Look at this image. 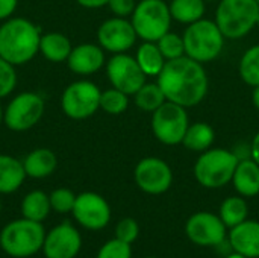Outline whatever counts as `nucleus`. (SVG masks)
Listing matches in <instances>:
<instances>
[{
	"instance_id": "obj_10",
	"label": "nucleus",
	"mask_w": 259,
	"mask_h": 258,
	"mask_svg": "<svg viewBox=\"0 0 259 258\" xmlns=\"http://www.w3.org/2000/svg\"><path fill=\"white\" fill-rule=\"evenodd\" d=\"M46 109L44 99L33 91H23L11 99L3 113V123L14 132L32 129L42 119Z\"/></svg>"
},
{
	"instance_id": "obj_22",
	"label": "nucleus",
	"mask_w": 259,
	"mask_h": 258,
	"mask_svg": "<svg viewBox=\"0 0 259 258\" xmlns=\"http://www.w3.org/2000/svg\"><path fill=\"white\" fill-rule=\"evenodd\" d=\"M71 49L70 38L61 32L42 33L39 38V53L50 62H67Z\"/></svg>"
},
{
	"instance_id": "obj_19",
	"label": "nucleus",
	"mask_w": 259,
	"mask_h": 258,
	"mask_svg": "<svg viewBox=\"0 0 259 258\" xmlns=\"http://www.w3.org/2000/svg\"><path fill=\"white\" fill-rule=\"evenodd\" d=\"M23 167L26 172V176L33 179H42L50 176L56 167H58V158L53 151L47 148H38L30 151L24 160Z\"/></svg>"
},
{
	"instance_id": "obj_7",
	"label": "nucleus",
	"mask_w": 259,
	"mask_h": 258,
	"mask_svg": "<svg viewBox=\"0 0 259 258\" xmlns=\"http://www.w3.org/2000/svg\"><path fill=\"white\" fill-rule=\"evenodd\" d=\"M131 21L138 38L156 43L170 30L173 18L164 0H141L137 3Z\"/></svg>"
},
{
	"instance_id": "obj_34",
	"label": "nucleus",
	"mask_w": 259,
	"mask_h": 258,
	"mask_svg": "<svg viewBox=\"0 0 259 258\" xmlns=\"http://www.w3.org/2000/svg\"><path fill=\"white\" fill-rule=\"evenodd\" d=\"M97 258H132V249L129 243L112 239L99 249Z\"/></svg>"
},
{
	"instance_id": "obj_20",
	"label": "nucleus",
	"mask_w": 259,
	"mask_h": 258,
	"mask_svg": "<svg viewBox=\"0 0 259 258\" xmlns=\"http://www.w3.org/2000/svg\"><path fill=\"white\" fill-rule=\"evenodd\" d=\"M232 184L243 198H253L259 195L258 163H255L252 158L238 161L235 173L232 176Z\"/></svg>"
},
{
	"instance_id": "obj_25",
	"label": "nucleus",
	"mask_w": 259,
	"mask_h": 258,
	"mask_svg": "<svg viewBox=\"0 0 259 258\" xmlns=\"http://www.w3.org/2000/svg\"><path fill=\"white\" fill-rule=\"evenodd\" d=\"M135 59L146 76H158L165 64V58L162 56L156 43L143 41L138 47Z\"/></svg>"
},
{
	"instance_id": "obj_3",
	"label": "nucleus",
	"mask_w": 259,
	"mask_h": 258,
	"mask_svg": "<svg viewBox=\"0 0 259 258\" xmlns=\"http://www.w3.org/2000/svg\"><path fill=\"white\" fill-rule=\"evenodd\" d=\"M46 230L41 222L26 217L12 220L0 231V248L12 258H29L42 249Z\"/></svg>"
},
{
	"instance_id": "obj_30",
	"label": "nucleus",
	"mask_w": 259,
	"mask_h": 258,
	"mask_svg": "<svg viewBox=\"0 0 259 258\" xmlns=\"http://www.w3.org/2000/svg\"><path fill=\"white\" fill-rule=\"evenodd\" d=\"M127 106H129V94H126L114 87L102 91L100 109H103L106 114L120 116L127 109Z\"/></svg>"
},
{
	"instance_id": "obj_38",
	"label": "nucleus",
	"mask_w": 259,
	"mask_h": 258,
	"mask_svg": "<svg viewBox=\"0 0 259 258\" xmlns=\"http://www.w3.org/2000/svg\"><path fill=\"white\" fill-rule=\"evenodd\" d=\"M232 152L235 154V157L238 158V161H241V160H247V158H252V154H250V144H247V143H238L237 146H234Z\"/></svg>"
},
{
	"instance_id": "obj_9",
	"label": "nucleus",
	"mask_w": 259,
	"mask_h": 258,
	"mask_svg": "<svg viewBox=\"0 0 259 258\" xmlns=\"http://www.w3.org/2000/svg\"><path fill=\"white\" fill-rule=\"evenodd\" d=\"M100 88L87 79L74 81L62 91L61 108L71 120H85L100 109Z\"/></svg>"
},
{
	"instance_id": "obj_24",
	"label": "nucleus",
	"mask_w": 259,
	"mask_h": 258,
	"mask_svg": "<svg viewBox=\"0 0 259 258\" xmlns=\"http://www.w3.org/2000/svg\"><path fill=\"white\" fill-rule=\"evenodd\" d=\"M215 140V132L214 129L205 123V122H197L188 126L182 144L193 152H205L208 149H211L212 143Z\"/></svg>"
},
{
	"instance_id": "obj_23",
	"label": "nucleus",
	"mask_w": 259,
	"mask_h": 258,
	"mask_svg": "<svg viewBox=\"0 0 259 258\" xmlns=\"http://www.w3.org/2000/svg\"><path fill=\"white\" fill-rule=\"evenodd\" d=\"M21 214L26 219L35 220V222H44L50 211H52V205H50V199L49 195L42 190H32L29 192L23 201H21Z\"/></svg>"
},
{
	"instance_id": "obj_33",
	"label": "nucleus",
	"mask_w": 259,
	"mask_h": 258,
	"mask_svg": "<svg viewBox=\"0 0 259 258\" xmlns=\"http://www.w3.org/2000/svg\"><path fill=\"white\" fill-rule=\"evenodd\" d=\"M17 87L15 65L0 56V99L8 97Z\"/></svg>"
},
{
	"instance_id": "obj_5",
	"label": "nucleus",
	"mask_w": 259,
	"mask_h": 258,
	"mask_svg": "<svg viewBox=\"0 0 259 258\" xmlns=\"http://www.w3.org/2000/svg\"><path fill=\"white\" fill-rule=\"evenodd\" d=\"M258 15L256 0H220L214 21L225 38L240 40L256 27Z\"/></svg>"
},
{
	"instance_id": "obj_8",
	"label": "nucleus",
	"mask_w": 259,
	"mask_h": 258,
	"mask_svg": "<svg viewBox=\"0 0 259 258\" xmlns=\"http://www.w3.org/2000/svg\"><path fill=\"white\" fill-rule=\"evenodd\" d=\"M190 126L187 108L165 100L152 113V132L155 138L167 146L182 144L184 135Z\"/></svg>"
},
{
	"instance_id": "obj_15",
	"label": "nucleus",
	"mask_w": 259,
	"mask_h": 258,
	"mask_svg": "<svg viewBox=\"0 0 259 258\" xmlns=\"http://www.w3.org/2000/svg\"><path fill=\"white\" fill-rule=\"evenodd\" d=\"M185 233L194 245L217 246L226 239V225L220 216L208 211H199L187 220Z\"/></svg>"
},
{
	"instance_id": "obj_13",
	"label": "nucleus",
	"mask_w": 259,
	"mask_h": 258,
	"mask_svg": "<svg viewBox=\"0 0 259 258\" xmlns=\"http://www.w3.org/2000/svg\"><path fill=\"white\" fill-rule=\"evenodd\" d=\"M71 213L74 220L90 231H100L106 228L111 220V207L108 201L94 192L77 195Z\"/></svg>"
},
{
	"instance_id": "obj_4",
	"label": "nucleus",
	"mask_w": 259,
	"mask_h": 258,
	"mask_svg": "<svg viewBox=\"0 0 259 258\" xmlns=\"http://www.w3.org/2000/svg\"><path fill=\"white\" fill-rule=\"evenodd\" d=\"M182 38L185 44V55L200 64L211 62L219 58L226 40L217 23L206 18L188 24Z\"/></svg>"
},
{
	"instance_id": "obj_18",
	"label": "nucleus",
	"mask_w": 259,
	"mask_h": 258,
	"mask_svg": "<svg viewBox=\"0 0 259 258\" xmlns=\"http://www.w3.org/2000/svg\"><path fill=\"white\" fill-rule=\"evenodd\" d=\"M229 242L234 252L246 258H259V222L244 220L243 224L231 228Z\"/></svg>"
},
{
	"instance_id": "obj_39",
	"label": "nucleus",
	"mask_w": 259,
	"mask_h": 258,
	"mask_svg": "<svg viewBox=\"0 0 259 258\" xmlns=\"http://www.w3.org/2000/svg\"><path fill=\"white\" fill-rule=\"evenodd\" d=\"M77 5H80L82 8H87V9H99V8H103V6H108L109 0H76Z\"/></svg>"
},
{
	"instance_id": "obj_37",
	"label": "nucleus",
	"mask_w": 259,
	"mask_h": 258,
	"mask_svg": "<svg viewBox=\"0 0 259 258\" xmlns=\"http://www.w3.org/2000/svg\"><path fill=\"white\" fill-rule=\"evenodd\" d=\"M18 6V0H0V21L12 17Z\"/></svg>"
},
{
	"instance_id": "obj_26",
	"label": "nucleus",
	"mask_w": 259,
	"mask_h": 258,
	"mask_svg": "<svg viewBox=\"0 0 259 258\" xmlns=\"http://www.w3.org/2000/svg\"><path fill=\"white\" fill-rule=\"evenodd\" d=\"M205 3L203 0H171L168 8L173 20L188 26L203 18Z\"/></svg>"
},
{
	"instance_id": "obj_27",
	"label": "nucleus",
	"mask_w": 259,
	"mask_h": 258,
	"mask_svg": "<svg viewBox=\"0 0 259 258\" xmlns=\"http://www.w3.org/2000/svg\"><path fill=\"white\" fill-rule=\"evenodd\" d=\"M249 207L243 196H231L226 198L220 205V219L226 225V228H234L244 220H247Z\"/></svg>"
},
{
	"instance_id": "obj_43",
	"label": "nucleus",
	"mask_w": 259,
	"mask_h": 258,
	"mask_svg": "<svg viewBox=\"0 0 259 258\" xmlns=\"http://www.w3.org/2000/svg\"><path fill=\"white\" fill-rule=\"evenodd\" d=\"M3 113H5V109H3L2 105H0V125L3 123Z\"/></svg>"
},
{
	"instance_id": "obj_36",
	"label": "nucleus",
	"mask_w": 259,
	"mask_h": 258,
	"mask_svg": "<svg viewBox=\"0 0 259 258\" xmlns=\"http://www.w3.org/2000/svg\"><path fill=\"white\" fill-rule=\"evenodd\" d=\"M137 2L135 0H109L108 8L114 14V17L129 18L135 11Z\"/></svg>"
},
{
	"instance_id": "obj_47",
	"label": "nucleus",
	"mask_w": 259,
	"mask_h": 258,
	"mask_svg": "<svg viewBox=\"0 0 259 258\" xmlns=\"http://www.w3.org/2000/svg\"><path fill=\"white\" fill-rule=\"evenodd\" d=\"M146 258H156V257H146Z\"/></svg>"
},
{
	"instance_id": "obj_17",
	"label": "nucleus",
	"mask_w": 259,
	"mask_h": 258,
	"mask_svg": "<svg viewBox=\"0 0 259 258\" xmlns=\"http://www.w3.org/2000/svg\"><path fill=\"white\" fill-rule=\"evenodd\" d=\"M105 64H106L105 50L99 44H93V43H83L74 46L67 59L68 68L73 73L82 76L97 73Z\"/></svg>"
},
{
	"instance_id": "obj_44",
	"label": "nucleus",
	"mask_w": 259,
	"mask_h": 258,
	"mask_svg": "<svg viewBox=\"0 0 259 258\" xmlns=\"http://www.w3.org/2000/svg\"><path fill=\"white\" fill-rule=\"evenodd\" d=\"M203 2H220V0H203Z\"/></svg>"
},
{
	"instance_id": "obj_1",
	"label": "nucleus",
	"mask_w": 259,
	"mask_h": 258,
	"mask_svg": "<svg viewBox=\"0 0 259 258\" xmlns=\"http://www.w3.org/2000/svg\"><path fill=\"white\" fill-rule=\"evenodd\" d=\"M158 85L168 102L191 108L206 97L209 79L203 64L184 55L178 59L165 61L158 75Z\"/></svg>"
},
{
	"instance_id": "obj_42",
	"label": "nucleus",
	"mask_w": 259,
	"mask_h": 258,
	"mask_svg": "<svg viewBox=\"0 0 259 258\" xmlns=\"http://www.w3.org/2000/svg\"><path fill=\"white\" fill-rule=\"evenodd\" d=\"M226 258H246L244 255H241V254H237V252H232L231 255H228Z\"/></svg>"
},
{
	"instance_id": "obj_16",
	"label": "nucleus",
	"mask_w": 259,
	"mask_h": 258,
	"mask_svg": "<svg viewBox=\"0 0 259 258\" xmlns=\"http://www.w3.org/2000/svg\"><path fill=\"white\" fill-rule=\"evenodd\" d=\"M80 248V233L70 222H62L46 233L41 251L46 258H76Z\"/></svg>"
},
{
	"instance_id": "obj_41",
	"label": "nucleus",
	"mask_w": 259,
	"mask_h": 258,
	"mask_svg": "<svg viewBox=\"0 0 259 258\" xmlns=\"http://www.w3.org/2000/svg\"><path fill=\"white\" fill-rule=\"evenodd\" d=\"M252 102H253V106L259 111V85L253 87V93H252Z\"/></svg>"
},
{
	"instance_id": "obj_6",
	"label": "nucleus",
	"mask_w": 259,
	"mask_h": 258,
	"mask_svg": "<svg viewBox=\"0 0 259 258\" xmlns=\"http://www.w3.org/2000/svg\"><path fill=\"white\" fill-rule=\"evenodd\" d=\"M238 158L228 149H208L200 154L194 164L196 181L206 189H220L232 182Z\"/></svg>"
},
{
	"instance_id": "obj_45",
	"label": "nucleus",
	"mask_w": 259,
	"mask_h": 258,
	"mask_svg": "<svg viewBox=\"0 0 259 258\" xmlns=\"http://www.w3.org/2000/svg\"><path fill=\"white\" fill-rule=\"evenodd\" d=\"M256 27H259V15H258V21H256Z\"/></svg>"
},
{
	"instance_id": "obj_28",
	"label": "nucleus",
	"mask_w": 259,
	"mask_h": 258,
	"mask_svg": "<svg viewBox=\"0 0 259 258\" xmlns=\"http://www.w3.org/2000/svg\"><path fill=\"white\" fill-rule=\"evenodd\" d=\"M165 96L161 90V87L156 84H149L146 82L135 94H134V102L135 105L144 111V113H153L156 111L164 102H165Z\"/></svg>"
},
{
	"instance_id": "obj_48",
	"label": "nucleus",
	"mask_w": 259,
	"mask_h": 258,
	"mask_svg": "<svg viewBox=\"0 0 259 258\" xmlns=\"http://www.w3.org/2000/svg\"><path fill=\"white\" fill-rule=\"evenodd\" d=\"M256 2H258V5H259V0H256Z\"/></svg>"
},
{
	"instance_id": "obj_2",
	"label": "nucleus",
	"mask_w": 259,
	"mask_h": 258,
	"mask_svg": "<svg viewBox=\"0 0 259 258\" xmlns=\"http://www.w3.org/2000/svg\"><path fill=\"white\" fill-rule=\"evenodd\" d=\"M42 32L30 20L11 17L0 24V56L12 65H24L39 53Z\"/></svg>"
},
{
	"instance_id": "obj_32",
	"label": "nucleus",
	"mask_w": 259,
	"mask_h": 258,
	"mask_svg": "<svg viewBox=\"0 0 259 258\" xmlns=\"http://www.w3.org/2000/svg\"><path fill=\"white\" fill-rule=\"evenodd\" d=\"M76 196L77 195H74L70 189H65V187L55 189L49 195L52 210L56 211V213H61V214L71 213L73 207H74V202H76Z\"/></svg>"
},
{
	"instance_id": "obj_31",
	"label": "nucleus",
	"mask_w": 259,
	"mask_h": 258,
	"mask_svg": "<svg viewBox=\"0 0 259 258\" xmlns=\"http://www.w3.org/2000/svg\"><path fill=\"white\" fill-rule=\"evenodd\" d=\"M162 56L165 58V61L170 59H178L181 56L185 55V44H184V38L178 33L173 32H167L165 35H162L158 41H156Z\"/></svg>"
},
{
	"instance_id": "obj_29",
	"label": "nucleus",
	"mask_w": 259,
	"mask_h": 258,
	"mask_svg": "<svg viewBox=\"0 0 259 258\" xmlns=\"http://www.w3.org/2000/svg\"><path fill=\"white\" fill-rule=\"evenodd\" d=\"M240 76L250 87L259 85V44L252 46L240 59Z\"/></svg>"
},
{
	"instance_id": "obj_12",
	"label": "nucleus",
	"mask_w": 259,
	"mask_h": 258,
	"mask_svg": "<svg viewBox=\"0 0 259 258\" xmlns=\"http://www.w3.org/2000/svg\"><path fill=\"white\" fill-rule=\"evenodd\" d=\"M134 179L138 189L147 195H162L173 184L171 167L161 158H143L134 170Z\"/></svg>"
},
{
	"instance_id": "obj_11",
	"label": "nucleus",
	"mask_w": 259,
	"mask_h": 258,
	"mask_svg": "<svg viewBox=\"0 0 259 258\" xmlns=\"http://www.w3.org/2000/svg\"><path fill=\"white\" fill-rule=\"evenodd\" d=\"M106 76L111 85L129 96H134L144 84L146 75L137 59L127 53H115L106 62Z\"/></svg>"
},
{
	"instance_id": "obj_40",
	"label": "nucleus",
	"mask_w": 259,
	"mask_h": 258,
	"mask_svg": "<svg viewBox=\"0 0 259 258\" xmlns=\"http://www.w3.org/2000/svg\"><path fill=\"white\" fill-rule=\"evenodd\" d=\"M250 154H252V160L259 164V131L250 143Z\"/></svg>"
},
{
	"instance_id": "obj_21",
	"label": "nucleus",
	"mask_w": 259,
	"mask_h": 258,
	"mask_svg": "<svg viewBox=\"0 0 259 258\" xmlns=\"http://www.w3.org/2000/svg\"><path fill=\"white\" fill-rule=\"evenodd\" d=\"M26 178L23 161L11 155L0 154V195L15 193Z\"/></svg>"
},
{
	"instance_id": "obj_35",
	"label": "nucleus",
	"mask_w": 259,
	"mask_h": 258,
	"mask_svg": "<svg viewBox=\"0 0 259 258\" xmlns=\"http://www.w3.org/2000/svg\"><path fill=\"white\" fill-rule=\"evenodd\" d=\"M138 236H140V225L132 217L121 219L115 227V239H118L121 242L132 245L138 239Z\"/></svg>"
},
{
	"instance_id": "obj_14",
	"label": "nucleus",
	"mask_w": 259,
	"mask_h": 258,
	"mask_svg": "<svg viewBox=\"0 0 259 258\" xmlns=\"http://www.w3.org/2000/svg\"><path fill=\"white\" fill-rule=\"evenodd\" d=\"M138 35L129 18L111 17L105 20L97 29V43L99 46L112 55L126 53L134 47Z\"/></svg>"
},
{
	"instance_id": "obj_46",
	"label": "nucleus",
	"mask_w": 259,
	"mask_h": 258,
	"mask_svg": "<svg viewBox=\"0 0 259 258\" xmlns=\"http://www.w3.org/2000/svg\"><path fill=\"white\" fill-rule=\"evenodd\" d=\"M0 211H2V199H0Z\"/></svg>"
}]
</instances>
